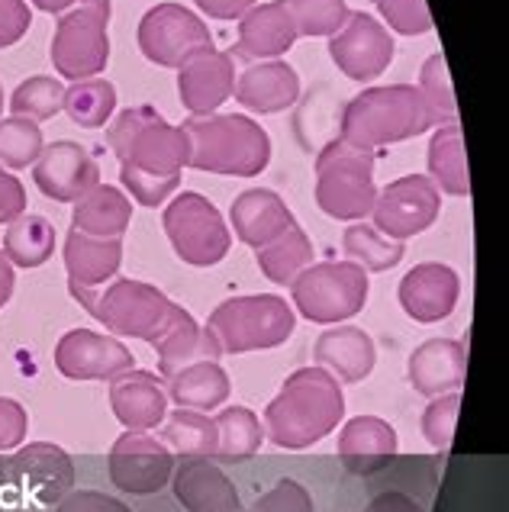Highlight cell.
<instances>
[{
	"label": "cell",
	"instance_id": "1",
	"mask_svg": "<svg viewBox=\"0 0 509 512\" xmlns=\"http://www.w3.org/2000/svg\"><path fill=\"white\" fill-rule=\"evenodd\" d=\"M345 416V393L326 368H300L265 409V435L278 448L300 451L339 429Z\"/></svg>",
	"mask_w": 509,
	"mask_h": 512
},
{
	"label": "cell",
	"instance_id": "2",
	"mask_svg": "<svg viewBox=\"0 0 509 512\" xmlns=\"http://www.w3.org/2000/svg\"><path fill=\"white\" fill-rule=\"evenodd\" d=\"M435 126L445 123L426 104L416 84L365 87L342 110V139L361 145V149H381V145L416 139Z\"/></svg>",
	"mask_w": 509,
	"mask_h": 512
},
{
	"label": "cell",
	"instance_id": "3",
	"mask_svg": "<svg viewBox=\"0 0 509 512\" xmlns=\"http://www.w3.org/2000/svg\"><path fill=\"white\" fill-rule=\"evenodd\" d=\"M191 139L187 168L229 174V178H258L271 162V136L252 116L242 113H210L191 116L184 123Z\"/></svg>",
	"mask_w": 509,
	"mask_h": 512
},
{
	"label": "cell",
	"instance_id": "4",
	"mask_svg": "<svg viewBox=\"0 0 509 512\" xmlns=\"http://www.w3.org/2000/svg\"><path fill=\"white\" fill-rule=\"evenodd\" d=\"M68 290L110 335H129V339H142L149 345L184 310V306L171 303L158 287L133 281V277H113L100 287L68 284Z\"/></svg>",
	"mask_w": 509,
	"mask_h": 512
},
{
	"label": "cell",
	"instance_id": "5",
	"mask_svg": "<svg viewBox=\"0 0 509 512\" xmlns=\"http://www.w3.org/2000/svg\"><path fill=\"white\" fill-rule=\"evenodd\" d=\"M107 142L123 168H136L158 178H174L187 168L191 139L184 126H171L155 107H129L107 129Z\"/></svg>",
	"mask_w": 509,
	"mask_h": 512
},
{
	"label": "cell",
	"instance_id": "6",
	"mask_svg": "<svg viewBox=\"0 0 509 512\" xmlns=\"http://www.w3.org/2000/svg\"><path fill=\"white\" fill-rule=\"evenodd\" d=\"M316 171V207L332 219H365L374 210V149L348 139H332L313 162Z\"/></svg>",
	"mask_w": 509,
	"mask_h": 512
},
{
	"label": "cell",
	"instance_id": "7",
	"mask_svg": "<svg viewBox=\"0 0 509 512\" xmlns=\"http://www.w3.org/2000/svg\"><path fill=\"white\" fill-rule=\"evenodd\" d=\"M297 326L294 306H287L284 297L274 294H252L223 300L207 319L213 342L223 355H245V351L278 348L284 345Z\"/></svg>",
	"mask_w": 509,
	"mask_h": 512
},
{
	"label": "cell",
	"instance_id": "8",
	"mask_svg": "<svg viewBox=\"0 0 509 512\" xmlns=\"http://www.w3.org/2000/svg\"><path fill=\"white\" fill-rule=\"evenodd\" d=\"M294 310L310 323H342L365 310L368 271L355 261H319L290 284Z\"/></svg>",
	"mask_w": 509,
	"mask_h": 512
},
{
	"label": "cell",
	"instance_id": "9",
	"mask_svg": "<svg viewBox=\"0 0 509 512\" xmlns=\"http://www.w3.org/2000/svg\"><path fill=\"white\" fill-rule=\"evenodd\" d=\"M110 0H81L55 23L52 65L68 81L97 78L110 62Z\"/></svg>",
	"mask_w": 509,
	"mask_h": 512
},
{
	"label": "cell",
	"instance_id": "10",
	"mask_svg": "<svg viewBox=\"0 0 509 512\" xmlns=\"http://www.w3.org/2000/svg\"><path fill=\"white\" fill-rule=\"evenodd\" d=\"M162 223L171 239V248L178 252L184 265L213 268L229 255L232 232L223 213L203 194H194V190L178 194L165 207Z\"/></svg>",
	"mask_w": 509,
	"mask_h": 512
},
{
	"label": "cell",
	"instance_id": "11",
	"mask_svg": "<svg viewBox=\"0 0 509 512\" xmlns=\"http://www.w3.org/2000/svg\"><path fill=\"white\" fill-rule=\"evenodd\" d=\"M139 52L158 68H181L197 52L216 49L210 26L184 4H158L139 20Z\"/></svg>",
	"mask_w": 509,
	"mask_h": 512
},
{
	"label": "cell",
	"instance_id": "12",
	"mask_svg": "<svg viewBox=\"0 0 509 512\" xmlns=\"http://www.w3.org/2000/svg\"><path fill=\"white\" fill-rule=\"evenodd\" d=\"M439 210L442 190L432 184V178H426V174H406V178H397L384 190H377L371 226L387 239L406 242L419 236V232H426L439 219Z\"/></svg>",
	"mask_w": 509,
	"mask_h": 512
},
{
	"label": "cell",
	"instance_id": "13",
	"mask_svg": "<svg viewBox=\"0 0 509 512\" xmlns=\"http://www.w3.org/2000/svg\"><path fill=\"white\" fill-rule=\"evenodd\" d=\"M174 451L149 432H123L110 448L107 471L116 490L133 496H152L168 487L174 474Z\"/></svg>",
	"mask_w": 509,
	"mask_h": 512
},
{
	"label": "cell",
	"instance_id": "14",
	"mask_svg": "<svg viewBox=\"0 0 509 512\" xmlns=\"http://www.w3.org/2000/svg\"><path fill=\"white\" fill-rule=\"evenodd\" d=\"M394 52L397 46L390 29L377 23L365 10H352L339 33L329 36V58L352 81L381 78L390 62H394Z\"/></svg>",
	"mask_w": 509,
	"mask_h": 512
},
{
	"label": "cell",
	"instance_id": "15",
	"mask_svg": "<svg viewBox=\"0 0 509 512\" xmlns=\"http://www.w3.org/2000/svg\"><path fill=\"white\" fill-rule=\"evenodd\" d=\"M133 351L94 329H71L55 345V368L68 380H113L133 371Z\"/></svg>",
	"mask_w": 509,
	"mask_h": 512
},
{
	"label": "cell",
	"instance_id": "16",
	"mask_svg": "<svg viewBox=\"0 0 509 512\" xmlns=\"http://www.w3.org/2000/svg\"><path fill=\"white\" fill-rule=\"evenodd\" d=\"M33 181L49 200L75 203L94 184H100V165L84 145L62 139L42 149L33 165Z\"/></svg>",
	"mask_w": 509,
	"mask_h": 512
},
{
	"label": "cell",
	"instance_id": "17",
	"mask_svg": "<svg viewBox=\"0 0 509 512\" xmlns=\"http://www.w3.org/2000/svg\"><path fill=\"white\" fill-rule=\"evenodd\" d=\"M236 87V58L229 52H197L178 68V94L191 116H210L232 97Z\"/></svg>",
	"mask_w": 509,
	"mask_h": 512
},
{
	"label": "cell",
	"instance_id": "18",
	"mask_svg": "<svg viewBox=\"0 0 509 512\" xmlns=\"http://www.w3.org/2000/svg\"><path fill=\"white\" fill-rule=\"evenodd\" d=\"M297 26L290 20L281 0L271 4H255L239 17V39L232 46V58L239 62H271L294 49Z\"/></svg>",
	"mask_w": 509,
	"mask_h": 512
},
{
	"label": "cell",
	"instance_id": "19",
	"mask_svg": "<svg viewBox=\"0 0 509 512\" xmlns=\"http://www.w3.org/2000/svg\"><path fill=\"white\" fill-rule=\"evenodd\" d=\"M458 297L461 277L442 261H423L413 271H406L400 281V306L416 323H439V319L452 316Z\"/></svg>",
	"mask_w": 509,
	"mask_h": 512
},
{
	"label": "cell",
	"instance_id": "20",
	"mask_svg": "<svg viewBox=\"0 0 509 512\" xmlns=\"http://www.w3.org/2000/svg\"><path fill=\"white\" fill-rule=\"evenodd\" d=\"M110 409L129 432L158 429L168 416L165 380L152 371H126L110 380Z\"/></svg>",
	"mask_w": 509,
	"mask_h": 512
},
{
	"label": "cell",
	"instance_id": "21",
	"mask_svg": "<svg viewBox=\"0 0 509 512\" xmlns=\"http://www.w3.org/2000/svg\"><path fill=\"white\" fill-rule=\"evenodd\" d=\"M174 496L187 512H239L236 484L210 458H181L174 464Z\"/></svg>",
	"mask_w": 509,
	"mask_h": 512
},
{
	"label": "cell",
	"instance_id": "22",
	"mask_svg": "<svg viewBox=\"0 0 509 512\" xmlns=\"http://www.w3.org/2000/svg\"><path fill=\"white\" fill-rule=\"evenodd\" d=\"M410 384L423 397H445L464 384L468 374V345L461 339H429L410 355Z\"/></svg>",
	"mask_w": 509,
	"mask_h": 512
},
{
	"label": "cell",
	"instance_id": "23",
	"mask_svg": "<svg viewBox=\"0 0 509 512\" xmlns=\"http://www.w3.org/2000/svg\"><path fill=\"white\" fill-rule=\"evenodd\" d=\"M236 100L252 113H281L297 104L300 97V75L290 68L284 58H271V62H255L242 71L232 87Z\"/></svg>",
	"mask_w": 509,
	"mask_h": 512
},
{
	"label": "cell",
	"instance_id": "24",
	"mask_svg": "<svg viewBox=\"0 0 509 512\" xmlns=\"http://www.w3.org/2000/svg\"><path fill=\"white\" fill-rule=\"evenodd\" d=\"M229 219L236 239L249 248L268 245L274 236H281L284 229L297 223L290 207L281 200V194H274L268 187H252L239 194L229 207Z\"/></svg>",
	"mask_w": 509,
	"mask_h": 512
},
{
	"label": "cell",
	"instance_id": "25",
	"mask_svg": "<svg viewBox=\"0 0 509 512\" xmlns=\"http://www.w3.org/2000/svg\"><path fill=\"white\" fill-rule=\"evenodd\" d=\"M313 358L319 368H326L342 384H358L374 371L377 361V348L374 339L358 326H339V329H326L316 339Z\"/></svg>",
	"mask_w": 509,
	"mask_h": 512
},
{
	"label": "cell",
	"instance_id": "26",
	"mask_svg": "<svg viewBox=\"0 0 509 512\" xmlns=\"http://www.w3.org/2000/svg\"><path fill=\"white\" fill-rule=\"evenodd\" d=\"M152 348L158 351V374H162V380L174 377L181 368H187V364L223 358V351L213 342V335L207 329H200L197 319L187 310L178 313V319L158 335Z\"/></svg>",
	"mask_w": 509,
	"mask_h": 512
},
{
	"label": "cell",
	"instance_id": "27",
	"mask_svg": "<svg viewBox=\"0 0 509 512\" xmlns=\"http://www.w3.org/2000/svg\"><path fill=\"white\" fill-rule=\"evenodd\" d=\"M65 271L68 284L100 287L116 277L123 265V239H97L71 229L65 236Z\"/></svg>",
	"mask_w": 509,
	"mask_h": 512
},
{
	"label": "cell",
	"instance_id": "28",
	"mask_svg": "<svg viewBox=\"0 0 509 512\" xmlns=\"http://www.w3.org/2000/svg\"><path fill=\"white\" fill-rule=\"evenodd\" d=\"M133 219V200L113 184H94L71 207V229L97 239H123Z\"/></svg>",
	"mask_w": 509,
	"mask_h": 512
},
{
	"label": "cell",
	"instance_id": "29",
	"mask_svg": "<svg viewBox=\"0 0 509 512\" xmlns=\"http://www.w3.org/2000/svg\"><path fill=\"white\" fill-rule=\"evenodd\" d=\"M397 455V432L381 416H355L339 432V458L352 471H377Z\"/></svg>",
	"mask_w": 509,
	"mask_h": 512
},
{
	"label": "cell",
	"instance_id": "30",
	"mask_svg": "<svg viewBox=\"0 0 509 512\" xmlns=\"http://www.w3.org/2000/svg\"><path fill=\"white\" fill-rule=\"evenodd\" d=\"M168 400L178 403V409H194V413H210L229 400V374L220 361H197L187 364L174 377H168Z\"/></svg>",
	"mask_w": 509,
	"mask_h": 512
},
{
	"label": "cell",
	"instance_id": "31",
	"mask_svg": "<svg viewBox=\"0 0 509 512\" xmlns=\"http://www.w3.org/2000/svg\"><path fill=\"white\" fill-rule=\"evenodd\" d=\"M429 174H432V184L445 190V194H452V197L471 194L468 155H464V139H461L458 123L435 126L432 142H429Z\"/></svg>",
	"mask_w": 509,
	"mask_h": 512
},
{
	"label": "cell",
	"instance_id": "32",
	"mask_svg": "<svg viewBox=\"0 0 509 512\" xmlns=\"http://www.w3.org/2000/svg\"><path fill=\"white\" fill-rule=\"evenodd\" d=\"M313 258H316L313 242L297 223L284 229L281 236H274L268 245L255 248L258 268L271 284H294L297 274H303L313 265Z\"/></svg>",
	"mask_w": 509,
	"mask_h": 512
},
{
	"label": "cell",
	"instance_id": "33",
	"mask_svg": "<svg viewBox=\"0 0 509 512\" xmlns=\"http://www.w3.org/2000/svg\"><path fill=\"white\" fill-rule=\"evenodd\" d=\"M4 255L17 268H42L55 255V226L39 213H23L4 232Z\"/></svg>",
	"mask_w": 509,
	"mask_h": 512
},
{
	"label": "cell",
	"instance_id": "34",
	"mask_svg": "<svg viewBox=\"0 0 509 512\" xmlns=\"http://www.w3.org/2000/svg\"><path fill=\"white\" fill-rule=\"evenodd\" d=\"M342 252L348 261H355V265H361L368 274H381V271H390L397 268L403 255H406V242H394L381 236L374 226L368 223H355L345 229L342 236Z\"/></svg>",
	"mask_w": 509,
	"mask_h": 512
},
{
	"label": "cell",
	"instance_id": "35",
	"mask_svg": "<svg viewBox=\"0 0 509 512\" xmlns=\"http://www.w3.org/2000/svg\"><path fill=\"white\" fill-rule=\"evenodd\" d=\"M162 442L181 458H216V422L207 413L178 409L165 422Z\"/></svg>",
	"mask_w": 509,
	"mask_h": 512
},
{
	"label": "cell",
	"instance_id": "36",
	"mask_svg": "<svg viewBox=\"0 0 509 512\" xmlns=\"http://www.w3.org/2000/svg\"><path fill=\"white\" fill-rule=\"evenodd\" d=\"M62 110L71 116V123L81 129H100L116 110V87L107 78H87L65 87Z\"/></svg>",
	"mask_w": 509,
	"mask_h": 512
},
{
	"label": "cell",
	"instance_id": "37",
	"mask_svg": "<svg viewBox=\"0 0 509 512\" xmlns=\"http://www.w3.org/2000/svg\"><path fill=\"white\" fill-rule=\"evenodd\" d=\"M216 422V458H252L265 442V429H261L258 416L249 406H229Z\"/></svg>",
	"mask_w": 509,
	"mask_h": 512
},
{
	"label": "cell",
	"instance_id": "38",
	"mask_svg": "<svg viewBox=\"0 0 509 512\" xmlns=\"http://www.w3.org/2000/svg\"><path fill=\"white\" fill-rule=\"evenodd\" d=\"M65 104V87L58 78L52 75H33L26 78L17 91L10 94V113L13 116H23V120H33V123H42V120H52V116L62 110Z\"/></svg>",
	"mask_w": 509,
	"mask_h": 512
},
{
	"label": "cell",
	"instance_id": "39",
	"mask_svg": "<svg viewBox=\"0 0 509 512\" xmlns=\"http://www.w3.org/2000/svg\"><path fill=\"white\" fill-rule=\"evenodd\" d=\"M46 149L42 142V129L33 120H23V116H0V168L20 171L36 165V158Z\"/></svg>",
	"mask_w": 509,
	"mask_h": 512
},
{
	"label": "cell",
	"instance_id": "40",
	"mask_svg": "<svg viewBox=\"0 0 509 512\" xmlns=\"http://www.w3.org/2000/svg\"><path fill=\"white\" fill-rule=\"evenodd\" d=\"M290 20L297 26V36H332L348 20L345 0H281Z\"/></svg>",
	"mask_w": 509,
	"mask_h": 512
},
{
	"label": "cell",
	"instance_id": "41",
	"mask_svg": "<svg viewBox=\"0 0 509 512\" xmlns=\"http://www.w3.org/2000/svg\"><path fill=\"white\" fill-rule=\"evenodd\" d=\"M419 94L426 97V104L435 110L442 123H455L458 120V104H455V91H452V78H448V62L442 52L429 55L419 71Z\"/></svg>",
	"mask_w": 509,
	"mask_h": 512
},
{
	"label": "cell",
	"instance_id": "42",
	"mask_svg": "<svg viewBox=\"0 0 509 512\" xmlns=\"http://www.w3.org/2000/svg\"><path fill=\"white\" fill-rule=\"evenodd\" d=\"M458 413H461V393H445V397H435L426 413H423V435L429 438L432 448L445 451L455 438V426H458Z\"/></svg>",
	"mask_w": 509,
	"mask_h": 512
},
{
	"label": "cell",
	"instance_id": "43",
	"mask_svg": "<svg viewBox=\"0 0 509 512\" xmlns=\"http://www.w3.org/2000/svg\"><path fill=\"white\" fill-rule=\"evenodd\" d=\"M377 10L390 23L394 33L423 36L432 29V13L426 0H377Z\"/></svg>",
	"mask_w": 509,
	"mask_h": 512
},
{
	"label": "cell",
	"instance_id": "44",
	"mask_svg": "<svg viewBox=\"0 0 509 512\" xmlns=\"http://www.w3.org/2000/svg\"><path fill=\"white\" fill-rule=\"evenodd\" d=\"M120 181L129 194H133L139 207H162L174 190L181 187V174H174V178H158V174H145V171L120 165Z\"/></svg>",
	"mask_w": 509,
	"mask_h": 512
},
{
	"label": "cell",
	"instance_id": "45",
	"mask_svg": "<svg viewBox=\"0 0 509 512\" xmlns=\"http://www.w3.org/2000/svg\"><path fill=\"white\" fill-rule=\"evenodd\" d=\"M252 512H313V500L300 484H294V480H278V484L255 503Z\"/></svg>",
	"mask_w": 509,
	"mask_h": 512
},
{
	"label": "cell",
	"instance_id": "46",
	"mask_svg": "<svg viewBox=\"0 0 509 512\" xmlns=\"http://www.w3.org/2000/svg\"><path fill=\"white\" fill-rule=\"evenodd\" d=\"M29 26H33V13L26 0H0V49L17 46Z\"/></svg>",
	"mask_w": 509,
	"mask_h": 512
},
{
	"label": "cell",
	"instance_id": "47",
	"mask_svg": "<svg viewBox=\"0 0 509 512\" xmlns=\"http://www.w3.org/2000/svg\"><path fill=\"white\" fill-rule=\"evenodd\" d=\"M26 432H29V416H26L23 403L0 397V451L20 448Z\"/></svg>",
	"mask_w": 509,
	"mask_h": 512
},
{
	"label": "cell",
	"instance_id": "48",
	"mask_svg": "<svg viewBox=\"0 0 509 512\" xmlns=\"http://www.w3.org/2000/svg\"><path fill=\"white\" fill-rule=\"evenodd\" d=\"M26 213V187L17 174L0 168V223H13Z\"/></svg>",
	"mask_w": 509,
	"mask_h": 512
},
{
	"label": "cell",
	"instance_id": "49",
	"mask_svg": "<svg viewBox=\"0 0 509 512\" xmlns=\"http://www.w3.org/2000/svg\"><path fill=\"white\" fill-rule=\"evenodd\" d=\"M194 4L213 20H236L249 7H255V0H194Z\"/></svg>",
	"mask_w": 509,
	"mask_h": 512
},
{
	"label": "cell",
	"instance_id": "50",
	"mask_svg": "<svg viewBox=\"0 0 509 512\" xmlns=\"http://www.w3.org/2000/svg\"><path fill=\"white\" fill-rule=\"evenodd\" d=\"M365 512H426V506H419V503L413 500V496L390 490V493L374 496Z\"/></svg>",
	"mask_w": 509,
	"mask_h": 512
},
{
	"label": "cell",
	"instance_id": "51",
	"mask_svg": "<svg viewBox=\"0 0 509 512\" xmlns=\"http://www.w3.org/2000/svg\"><path fill=\"white\" fill-rule=\"evenodd\" d=\"M13 284H17V274H13L10 258L4 255V248H0V310H4L7 300L13 297Z\"/></svg>",
	"mask_w": 509,
	"mask_h": 512
},
{
	"label": "cell",
	"instance_id": "52",
	"mask_svg": "<svg viewBox=\"0 0 509 512\" xmlns=\"http://www.w3.org/2000/svg\"><path fill=\"white\" fill-rule=\"evenodd\" d=\"M36 10H42V13H58L62 17L65 10H71V7H78L81 0H29Z\"/></svg>",
	"mask_w": 509,
	"mask_h": 512
},
{
	"label": "cell",
	"instance_id": "53",
	"mask_svg": "<svg viewBox=\"0 0 509 512\" xmlns=\"http://www.w3.org/2000/svg\"><path fill=\"white\" fill-rule=\"evenodd\" d=\"M0 116H4V87H0Z\"/></svg>",
	"mask_w": 509,
	"mask_h": 512
}]
</instances>
